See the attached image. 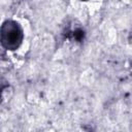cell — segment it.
I'll return each instance as SVG.
<instances>
[{"label": "cell", "instance_id": "cell-1", "mask_svg": "<svg viewBox=\"0 0 132 132\" xmlns=\"http://www.w3.org/2000/svg\"><path fill=\"white\" fill-rule=\"evenodd\" d=\"M18 24L12 22H7L2 27L1 40L2 44L7 48H15L22 40V31L16 26Z\"/></svg>", "mask_w": 132, "mask_h": 132}]
</instances>
